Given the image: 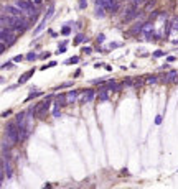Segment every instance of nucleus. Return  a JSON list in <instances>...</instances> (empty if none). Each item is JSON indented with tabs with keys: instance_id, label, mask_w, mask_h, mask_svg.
<instances>
[{
	"instance_id": "f257e3e1",
	"label": "nucleus",
	"mask_w": 178,
	"mask_h": 189,
	"mask_svg": "<svg viewBox=\"0 0 178 189\" xmlns=\"http://www.w3.org/2000/svg\"><path fill=\"white\" fill-rule=\"evenodd\" d=\"M5 136L8 138V143L13 146L20 143V133H18V124L17 122H10L5 125Z\"/></svg>"
},
{
	"instance_id": "f03ea898",
	"label": "nucleus",
	"mask_w": 178,
	"mask_h": 189,
	"mask_svg": "<svg viewBox=\"0 0 178 189\" xmlns=\"http://www.w3.org/2000/svg\"><path fill=\"white\" fill-rule=\"evenodd\" d=\"M51 97H53V94L46 96L45 100L35 105V117H38V119H43V117L46 115V112L50 110V107H51Z\"/></svg>"
},
{
	"instance_id": "7ed1b4c3",
	"label": "nucleus",
	"mask_w": 178,
	"mask_h": 189,
	"mask_svg": "<svg viewBox=\"0 0 178 189\" xmlns=\"http://www.w3.org/2000/svg\"><path fill=\"white\" fill-rule=\"evenodd\" d=\"M0 41L7 43V46H12L15 43L17 38H15V33H13L12 28H2V38H0Z\"/></svg>"
},
{
	"instance_id": "20e7f679",
	"label": "nucleus",
	"mask_w": 178,
	"mask_h": 189,
	"mask_svg": "<svg viewBox=\"0 0 178 189\" xmlns=\"http://www.w3.org/2000/svg\"><path fill=\"white\" fill-rule=\"evenodd\" d=\"M153 30H155V26H153V23H152V22H145V23H143L142 35L145 36V40H150V41H152V35L155 33Z\"/></svg>"
},
{
	"instance_id": "39448f33",
	"label": "nucleus",
	"mask_w": 178,
	"mask_h": 189,
	"mask_svg": "<svg viewBox=\"0 0 178 189\" xmlns=\"http://www.w3.org/2000/svg\"><path fill=\"white\" fill-rule=\"evenodd\" d=\"M94 97H96V91H94V89H88V91H84L83 97L79 99V102H81V104L93 102V100H94Z\"/></svg>"
},
{
	"instance_id": "423d86ee",
	"label": "nucleus",
	"mask_w": 178,
	"mask_h": 189,
	"mask_svg": "<svg viewBox=\"0 0 178 189\" xmlns=\"http://www.w3.org/2000/svg\"><path fill=\"white\" fill-rule=\"evenodd\" d=\"M53 105H55V107H64V105H68V96H66V94H58L56 100L53 102Z\"/></svg>"
},
{
	"instance_id": "0eeeda50",
	"label": "nucleus",
	"mask_w": 178,
	"mask_h": 189,
	"mask_svg": "<svg viewBox=\"0 0 178 189\" xmlns=\"http://www.w3.org/2000/svg\"><path fill=\"white\" fill-rule=\"evenodd\" d=\"M35 71H36L35 68H31L30 71H27L25 74H22V76H20V79H18V84H20V86H22V84H25V82L28 81V79H30L33 74H35Z\"/></svg>"
},
{
	"instance_id": "6e6552de",
	"label": "nucleus",
	"mask_w": 178,
	"mask_h": 189,
	"mask_svg": "<svg viewBox=\"0 0 178 189\" xmlns=\"http://www.w3.org/2000/svg\"><path fill=\"white\" fill-rule=\"evenodd\" d=\"M15 122L18 124V127H22V125H28V122H27V112H18V113H17V117H15Z\"/></svg>"
},
{
	"instance_id": "1a4fd4ad",
	"label": "nucleus",
	"mask_w": 178,
	"mask_h": 189,
	"mask_svg": "<svg viewBox=\"0 0 178 189\" xmlns=\"http://www.w3.org/2000/svg\"><path fill=\"white\" fill-rule=\"evenodd\" d=\"M17 7H20L23 12H28L33 7V3L30 2V0H17Z\"/></svg>"
},
{
	"instance_id": "9d476101",
	"label": "nucleus",
	"mask_w": 178,
	"mask_h": 189,
	"mask_svg": "<svg viewBox=\"0 0 178 189\" xmlns=\"http://www.w3.org/2000/svg\"><path fill=\"white\" fill-rule=\"evenodd\" d=\"M97 99L101 102H106L109 99V89L107 87H101L99 89V92H97Z\"/></svg>"
},
{
	"instance_id": "9b49d317",
	"label": "nucleus",
	"mask_w": 178,
	"mask_h": 189,
	"mask_svg": "<svg viewBox=\"0 0 178 189\" xmlns=\"http://www.w3.org/2000/svg\"><path fill=\"white\" fill-rule=\"evenodd\" d=\"M176 76H178V73H176L175 69L168 71V73L165 74V79H163V82H175V81H176Z\"/></svg>"
},
{
	"instance_id": "f8f14e48",
	"label": "nucleus",
	"mask_w": 178,
	"mask_h": 189,
	"mask_svg": "<svg viewBox=\"0 0 178 189\" xmlns=\"http://www.w3.org/2000/svg\"><path fill=\"white\" fill-rule=\"evenodd\" d=\"M78 94H79V91H69L66 96H68V104H74L76 100H78Z\"/></svg>"
},
{
	"instance_id": "ddd939ff",
	"label": "nucleus",
	"mask_w": 178,
	"mask_h": 189,
	"mask_svg": "<svg viewBox=\"0 0 178 189\" xmlns=\"http://www.w3.org/2000/svg\"><path fill=\"white\" fill-rule=\"evenodd\" d=\"M142 28H143V23H135V25L130 28V35H140Z\"/></svg>"
},
{
	"instance_id": "4468645a",
	"label": "nucleus",
	"mask_w": 178,
	"mask_h": 189,
	"mask_svg": "<svg viewBox=\"0 0 178 189\" xmlns=\"http://www.w3.org/2000/svg\"><path fill=\"white\" fill-rule=\"evenodd\" d=\"M106 12H107V10H106L104 7H101V5H96V12H94V15L97 17V18H102V17L106 15Z\"/></svg>"
},
{
	"instance_id": "2eb2a0df",
	"label": "nucleus",
	"mask_w": 178,
	"mask_h": 189,
	"mask_svg": "<svg viewBox=\"0 0 178 189\" xmlns=\"http://www.w3.org/2000/svg\"><path fill=\"white\" fill-rule=\"evenodd\" d=\"M83 41H88V38H86L83 33H79V35H76L74 36V41H73V45H79V43H83Z\"/></svg>"
},
{
	"instance_id": "dca6fc26",
	"label": "nucleus",
	"mask_w": 178,
	"mask_h": 189,
	"mask_svg": "<svg viewBox=\"0 0 178 189\" xmlns=\"http://www.w3.org/2000/svg\"><path fill=\"white\" fill-rule=\"evenodd\" d=\"M158 77H160V76H155V74H152V76H147L145 82H147V84H157V82H158Z\"/></svg>"
},
{
	"instance_id": "f3484780",
	"label": "nucleus",
	"mask_w": 178,
	"mask_h": 189,
	"mask_svg": "<svg viewBox=\"0 0 178 189\" xmlns=\"http://www.w3.org/2000/svg\"><path fill=\"white\" fill-rule=\"evenodd\" d=\"M40 96H43V92H41V91H33V92H30V94H28L27 100H31V99H35V97H40Z\"/></svg>"
},
{
	"instance_id": "a211bd4d",
	"label": "nucleus",
	"mask_w": 178,
	"mask_h": 189,
	"mask_svg": "<svg viewBox=\"0 0 178 189\" xmlns=\"http://www.w3.org/2000/svg\"><path fill=\"white\" fill-rule=\"evenodd\" d=\"M38 58H40V56H38L35 51H30V53L25 56V59H28V61H35V59H38Z\"/></svg>"
},
{
	"instance_id": "6ab92c4d",
	"label": "nucleus",
	"mask_w": 178,
	"mask_h": 189,
	"mask_svg": "<svg viewBox=\"0 0 178 189\" xmlns=\"http://www.w3.org/2000/svg\"><path fill=\"white\" fill-rule=\"evenodd\" d=\"M76 63H79V58H78V56H73V58H69V59H66V61H64V64H66V66H69V64H76Z\"/></svg>"
},
{
	"instance_id": "aec40b11",
	"label": "nucleus",
	"mask_w": 178,
	"mask_h": 189,
	"mask_svg": "<svg viewBox=\"0 0 178 189\" xmlns=\"http://www.w3.org/2000/svg\"><path fill=\"white\" fill-rule=\"evenodd\" d=\"M61 35H63V36H68V35H71V28H69V25H66V26L61 28Z\"/></svg>"
},
{
	"instance_id": "412c9836",
	"label": "nucleus",
	"mask_w": 178,
	"mask_h": 189,
	"mask_svg": "<svg viewBox=\"0 0 178 189\" xmlns=\"http://www.w3.org/2000/svg\"><path fill=\"white\" fill-rule=\"evenodd\" d=\"M162 56H167V51H162V49L153 51V58H162Z\"/></svg>"
},
{
	"instance_id": "4be33fe9",
	"label": "nucleus",
	"mask_w": 178,
	"mask_h": 189,
	"mask_svg": "<svg viewBox=\"0 0 178 189\" xmlns=\"http://www.w3.org/2000/svg\"><path fill=\"white\" fill-rule=\"evenodd\" d=\"M71 86H73V82H63L61 86H58L55 91H60V89H66V87H71Z\"/></svg>"
},
{
	"instance_id": "5701e85b",
	"label": "nucleus",
	"mask_w": 178,
	"mask_h": 189,
	"mask_svg": "<svg viewBox=\"0 0 178 189\" xmlns=\"http://www.w3.org/2000/svg\"><path fill=\"white\" fill-rule=\"evenodd\" d=\"M56 64H58L56 61H50V63H48L46 66H43V68H41V71H45V69H48V68H55Z\"/></svg>"
},
{
	"instance_id": "b1692460",
	"label": "nucleus",
	"mask_w": 178,
	"mask_h": 189,
	"mask_svg": "<svg viewBox=\"0 0 178 189\" xmlns=\"http://www.w3.org/2000/svg\"><path fill=\"white\" fill-rule=\"evenodd\" d=\"M61 115V112H60V107H55V108H53V117H56V119H58V117H60Z\"/></svg>"
},
{
	"instance_id": "393cba45",
	"label": "nucleus",
	"mask_w": 178,
	"mask_h": 189,
	"mask_svg": "<svg viewBox=\"0 0 178 189\" xmlns=\"http://www.w3.org/2000/svg\"><path fill=\"white\" fill-rule=\"evenodd\" d=\"M23 59H25V58H23V56H22V54H17V56H15V58H13V63H22V61H23Z\"/></svg>"
},
{
	"instance_id": "a878e982",
	"label": "nucleus",
	"mask_w": 178,
	"mask_h": 189,
	"mask_svg": "<svg viewBox=\"0 0 178 189\" xmlns=\"http://www.w3.org/2000/svg\"><path fill=\"white\" fill-rule=\"evenodd\" d=\"M12 66H13V63H12V61H5V63H3V64H2V69H7V68H12Z\"/></svg>"
},
{
	"instance_id": "bb28decb",
	"label": "nucleus",
	"mask_w": 178,
	"mask_h": 189,
	"mask_svg": "<svg viewBox=\"0 0 178 189\" xmlns=\"http://www.w3.org/2000/svg\"><path fill=\"white\" fill-rule=\"evenodd\" d=\"M88 7V0H79V8L83 10V8Z\"/></svg>"
},
{
	"instance_id": "cd10ccee",
	"label": "nucleus",
	"mask_w": 178,
	"mask_h": 189,
	"mask_svg": "<svg viewBox=\"0 0 178 189\" xmlns=\"http://www.w3.org/2000/svg\"><path fill=\"white\" fill-rule=\"evenodd\" d=\"M63 53H66V46H63L61 45L60 48H58V51H56V54H63Z\"/></svg>"
},
{
	"instance_id": "c85d7f7f",
	"label": "nucleus",
	"mask_w": 178,
	"mask_h": 189,
	"mask_svg": "<svg viewBox=\"0 0 178 189\" xmlns=\"http://www.w3.org/2000/svg\"><path fill=\"white\" fill-rule=\"evenodd\" d=\"M104 40H106V35H104V33L97 35V43H104Z\"/></svg>"
},
{
	"instance_id": "c756f323",
	"label": "nucleus",
	"mask_w": 178,
	"mask_h": 189,
	"mask_svg": "<svg viewBox=\"0 0 178 189\" xmlns=\"http://www.w3.org/2000/svg\"><path fill=\"white\" fill-rule=\"evenodd\" d=\"M83 53H84V54H91V53H93V48H89V46H84V48H83Z\"/></svg>"
},
{
	"instance_id": "7c9ffc66",
	"label": "nucleus",
	"mask_w": 178,
	"mask_h": 189,
	"mask_svg": "<svg viewBox=\"0 0 178 189\" xmlns=\"http://www.w3.org/2000/svg\"><path fill=\"white\" fill-rule=\"evenodd\" d=\"M142 3H145V0H134L132 5H134V7H139V5H142Z\"/></svg>"
},
{
	"instance_id": "2f4dec72",
	"label": "nucleus",
	"mask_w": 178,
	"mask_h": 189,
	"mask_svg": "<svg viewBox=\"0 0 178 189\" xmlns=\"http://www.w3.org/2000/svg\"><path fill=\"white\" fill-rule=\"evenodd\" d=\"M106 81L104 79H94V81H91V84H104Z\"/></svg>"
},
{
	"instance_id": "473e14b6",
	"label": "nucleus",
	"mask_w": 178,
	"mask_h": 189,
	"mask_svg": "<svg viewBox=\"0 0 178 189\" xmlns=\"http://www.w3.org/2000/svg\"><path fill=\"white\" fill-rule=\"evenodd\" d=\"M119 46H122V45H121V43H110V45H109V48H110V49H114V48H119Z\"/></svg>"
},
{
	"instance_id": "72a5a7b5",
	"label": "nucleus",
	"mask_w": 178,
	"mask_h": 189,
	"mask_svg": "<svg viewBox=\"0 0 178 189\" xmlns=\"http://www.w3.org/2000/svg\"><path fill=\"white\" fill-rule=\"evenodd\" d=\"M162 124V115H157V119H155V125H160Z\"/></svg>"
},
{
	"instance_id": "f704fd0d",
	"label": "nucleus",
	"mask_w": 178,
	"mask_h": 189,
	"mask_svg": "<svg viewBox=\"0 0 178 189\" xmlns=\"http://www.w3.org/2000/svg\"><path fill=\"white\" fill-rule=\"evenodd\" d=\"M10 113H12V110H5V112L2 113V117H3V119H7V117L10 115Z\"/></svg>"
},
{
	"instance_id": "c9c22d12",
	"label": "nucleus",
	"mask_w": 178,
	"mask_h": 189,
	"mask_svg": "<svg viewBox=\"0 0 178 189\" xmlns=\"http://www.w3.org/2000/svg\"><path fill=\"white\" fill-rule=\"evenodd\" d=\"M175 61V56H167V63H173Z\"/></svg>"
},
{
	"instance_id": "e433bc0d",
	"label": "nucleus",
	"mask_w": 178,
	"mask_h": 189,
	"mask_svg": "<svg viewBox=\"0 0 178 189\" xmlns=\"http://www.w3.org/2000/svg\"><path fill=\"white\" fill-rule=\"evenodd\" d=\"M30 2L33 3V5H40V3L43 2V0H30Z\"/></svg>"
},
{
	"instance_id": "4c0bfd02",
	"label": "nucleus",
	"mask_w": 178,
	"mask_h": 189,
	"mask_svg": "<svg viewBox=\"0 0 178 189\" xmlns=\"http://www.w3.org/2000/svg\"><path fill=\"white\" fill-rule=\"evenodd\" d=\"M40 58H41V59H46V58H50V53H43V54L40 56Z\"/></svg>"
},
{
	"instance_id": "58836bf2",
	"label": "nucleus",
	"mask_w": 178,
	"mask_h": 189,
	"mask_svg": "<svg viewBox=\"0 0 178 189\" xmlns=\"http://www.w3.org/2000/svg\"><path fill=\"white\" fill-rule=\"evenodd\" d=\"M78 76H81V69H78V71L74 73V77H78Z\"/></svg>"
},
{
	"instance_id": "ea45409f",
	"label": "nucleus",
	"mask_w": 178,
	"mask_h": 189,
	"mask_svg": "<svg viewBox=\"0 0 178 189\" xmlns=\"http://www.w3.org/2000/svg\"><path fill=\"white\" fill-rule=\"evenodd\" d=\"M119 2H122V0H119Z\"/></svg>"
}]
</instances>
